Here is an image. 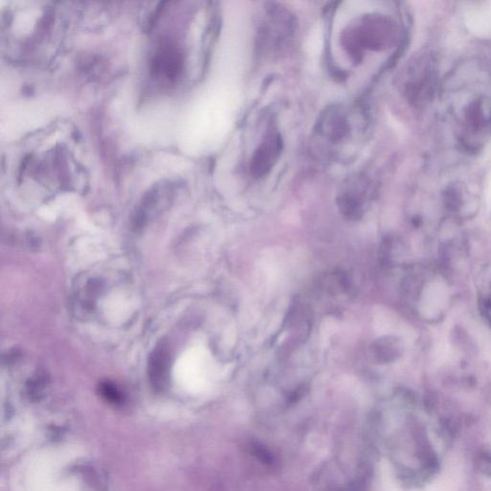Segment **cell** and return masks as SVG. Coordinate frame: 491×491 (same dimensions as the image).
<instances>
[{
    "label": "cell",
    "mask_w": 491,
    "mask_h": 491,
    "mask_svg": "<svg viewBox=\"0 0 491 491\" xmlns=\"http://www.w3.org/2000/svg\"><path fill=\"white\" fill-rule=\"evenodd\" d=\"M398 29L395 23L387 17H372L350 33L347 45L355 56L363 47L382 50L395 42Z\"/></svg>",
    "instance_id": "6da1fadb"
},
{
    "label": "cell",
    "mask_w": 491,
    "mask_h": 491,
    "mask_svg": "<svg viewBox=\"0 0 491 491\" xmlns=\"http://www.w3.org/2000/svg\"><path fill=\"white\" fill-rule=\"evenodd\" d=\"M437 63L432 54H424L414 61L409 70L406 94L414 105L419 106L432 99L437 84Z\"/></svg>",
    "instance_id": "7a4b0ae2"
},
{
    "label": "cell",
    "mask_w": 491,
    "mask_h": 491,
    "mask_svg": "<svg viewBox=\"0 0 491 491\" xmlns=\"http://www.w3.org/2000/svg\"><path fill=\"white\" fill-rule=\"evenodd\" d=\"M183 56L173 43H161L151 61V73L169 82H175L183 73Z\"/></svg>",
    "instance_id": "3957f363"
},
{
    "label": "cell",
    "mask_w": 491,
    "mask_h": 491,
    "mask_svg": "<svg viewBox=\"0 0 491 491\" xmlns=\"http://www.w3.org/2000/svg\"><path fill=\"white\" fill-rule=\"evenodd\" d=\"M281 138L275 132L269 133L262 144L258 147L252 158V171L255 176L266 175L273 167L276 158L280 156Z\"/></svg>",
    "instance_id": "277c9868"
},
{
    "label": "cell",
    "mask_w": 491,
    "mask_h": 491,
    "mask_svg": "<svg viewBox=\"0 0 491 491\" xmlns=\"http://www.w3.org/2000/svg\"><path fill=\"white\" fill-rule=\"evenodd\" d=\"M169 355L165 347L160 345L153 352L149 362V375L153 387L163 390L167 382Z\"/></svg>",
    "instance_id": "5b68a950"
},
{
    "label": "cell",
    "mask_w": 491,
    "mask_h": 491,
    "mask_svg": "<svg viewBox=\"0 0 491 491\" xmlns=\"http://www.w3.org/2000/svg\"><path fill=\"white\" fill-rule=\"evenodd\" d=\"M376 359L379 362L388 363L395 359L398 355L399 347L395 340L391 338L378 340L372 347Z\"/></svg>",
    "instance_id": "8992f818"
},
{
    "label": "cell",
    "mask_w": 491,
    "mask_h": 491,
    "mask_svg": "<svg viewBox=\"0 0 491 491\" xmlns=\"http://www.w3.org/2000/svg\"><path fill=\"white\" fill-rule=\"evenodd\" d=\"M465 119L468 126L471 128L473 130H481L488 124V119L485 114L483 109V103L482 100L472 102L467 109Z\"/></svg>",
    "instance_id": "52a82bcc"
},
{
    "label": "cell",
    "mask_w": 491,
    "mask_h": 491,
    "mask_svg": "<svg viewBox=\"0 0 491 491\" xmlns=\"http://www.w3.org/2000/svg\"><path fill=\"white\" fill-rule=\"evenodd\" d=\"M100 391H101L103 398L109 401V402L112 404H120L122 402L121 393H119V391L117 390L114 386L111 385V384H103L101 388H100Z\"/></svg>",
    "instance_id": "ba28073f"
}]
</instances>
